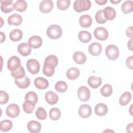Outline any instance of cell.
Instances as JSON below:
<instances>
[{
    "mask_svg": "<svg viewBox=\"0 0 133 133\" xmlns=\"http://www.w3.org/2000/svg\"><path fill=\"white\" fill-rule=\"evenodd\" d=\"M47 35L51 39L60 38L62 34V31L60 26L57 24H52L48 26L46 30Z\"/></svg>",
    "mask_w": 133,
    "mask_h": 133,
    "instance_id": "cell-1",
    "label": "cell"
},
{
    "mask_svg": "<svg viewBox=\"0 0 133 133\" xmlns=\"http://www.w3.org/2000/svg\"><path fill=\"white\" fill-rule=\"evenodd\" d=\"M91 5V3L89 0H76L74 2L73 8L75 11L81 12L88 10Z\"/></svg>",
    "mask_w": 133,
    "mask_h": 133,
    "instance_id": "cell-2",
    "label": "cell"
},
{
    "mask_svg": "<svg viewBox=\"0 0 133 133\" xmlns=\"http://www.w3.org/2000/svg\"><path fill=\"white\" fill-rule=\"evenodd\" d=\"M105 53L108 59L111 60H115L119 56V50L118 47L114 45H109L107 46Z\"/></svg>",
    "mask_w": 133,
    "mask_h": 133,
    "instance_id": "cell-3",
    "label": "cell"
},
{
    "mask_svg": "<svg viewBox=\"0 0 133 133\" xmlns=\"http://www.w3.org/2000/svg\"><path fill=\"white\" fill-rule=\"evenodd\" d=\"M21 65V61L19 58L16 56L11 57L7 61V68L11 72L18 70Z\"/></svg>",
    "mask_w": 133,
    "mask_h": 133,
    "instance_id": "cell-4",
    "label": "cell"
},
{
    "mask_svg": "<svg viewBox=\"0 0 133 133\" xmlns=\"http://www.w3.org/2000/svg\"><path fill=\"white\" fill-rule=\"evenodd\" d=\"M26 65L29 72L31 74H35L39 72L40 64L37 60L34 59H29L28 60Z\"/></svg>",
    "mask_w": 133,
    "mask_h": 133,
    "instance_id": "cell-5",
    "label": "cell"
},
{
    "mask_svg": "<svg viewBox=\"0 0 133 133\" xmlns=\"http://www.w3.org/2000/svg\"><path fill=\"white\" fill-rule=\"evenodd\" d=\"M77 96L79 99L82 101H87L90 96L89 89L85 86H82L78 89Z\"/></svg>",
    "mask_w": 133,
    "mask_h": 133,
    "instance_id": "cell-6",
    "label": "cell"
},
{
    "mask_svg": "<svg viewBox=\"0 0 133 133\" xmlns=\"http://www.w3.org/2000/svg\"><path fill=\"white\" fill-rule=\"evenodd\" d=\"M96 38L100 41H105L109 36V33L107 29L103 27H98L94 32Z\"/></svg>",
    "mask_w": 133,
    "mask_h": 133,
    "instance_id": "cell-7",
    "label": "cell"
},
{
    "mask_svg": "<svg viewBox=\"0 0 133 133\" xmlns=\"http://www.w3.org/2000/svg\"><path fill=\"white\" fill-rule=\"evenodd\" d=\"M6 113L8 116L11 118H15L19 115V107L16 104L11 103L7 107L6 110Z\"/></svg>",
    "mask_w": 133,
    "mask_h": 133,
    "instance_id": "cell-8",
    "label": "cell"
},
{
    "mask_svg": "<svg viewBox=\"0 0 133 133\" xmlns=\"http://www.w3.org/2000/svg\"><path fill=\"white\" fill-rule=\"evenodd\" d=\"M1 9L4 13L7 14L12 11L14 9V4L11 0H1Z\"/></svg>",
    "mask_w": 133,
    "mask_h": 133,
    "instance_id": "cell-9",
    "label": "cell"
},
{
    "mask_svg": "<svg viewBox=\"0 0 133 133\" xmlns=\"http://www.w3.org/2000/svg\"><path fill=\"white\" fill-rule=\"evenodd\" d=\"M53 7L54 4L52 1L44 0L40 3L39 9L42 13L46 14L51 11L53 8Z\"/></svg>",
    "mask_w": 133,
    "mask_h": 133,
    "instance_id": "cell-10",
    "label": "cell"
},
{
    "mask_svg": "<svg viewBox=\"0 0 133 133\" xmlns=\"http://www.w3.org/2000/svg\"><path fill=\"white\" fill-rule=\"evenodd\" d=\"M78 114L82 118L89 117L92 113L91 108L88 104H82L78 109Z\"/></svg>",
    "mask_w": 133,
    "mask_h": 133,
    "instance_id": "cell-11",
    "label": "cell"
},
{
    "mask_svg": "<svg viewBox=\"0 0 133 133\" xmlns=\"http://www.w3.org/2000/svg\"><path fill=\"white\" fill-rule=\"evenodd\" d=\"M88 51L90 55L97 56L99 55L102 51V46L99 43H92L89 46Z\"/></svg>",
    "mask_w": 133,
    "mask_h": 133,
    "instance_id": "cell-12",
    "label": "cell"
},
{
    "mask_svg": "<svg viewBox=\"0 0 133 133\" xmlns=\"http://www.w3.org/2000/svg\"><path fill=\"white\" fill-rule=\"evenodd\" d=\"M43 43L42 38L37 35H34L30 37L28 40V44L31 47L36 49L39 48Z\"/></svg>",
    "mask_w": 133,
    "mask_h": 133,
    "instance_id": "cell-13",
    "label": "cell"
},
{
    "mask_svg": "<svg viewBox=\"0 0 133 133\" xmlns=\"http://www.w3.org/2000/svg\"><path fill=\"white\" fill-rule=\"evenodd\" d=\"M45 98L46 102L51 105L56 104L59 100V97L57 94L52 91H47L45 94Z\"/></svg>",
    "mask_w": 133,
    "mask_h": 133,
    "instance_id": "cell-14",
    "label": "cell"
},
{
    "mask_svg": "<svg viewBox=\"0 0 133 133\" xmlns=\"http://www.w3.org/2000/svg\"><path fill=\"white\" fill-rule=\"evenodd\" d=\"M17 50L18 52L23 56H28L31 52V47L28 43H22L20 44L18 47Z\"/></svg>",
    "mask_w": 133,
    "mask_h": 133,
    "instance_id": "cell-15",
    "label": "cell"
},
{
    "mask_svg": "<svg viewBox=\"0 0 133 133\" xmlns=\"http://www.w3.org/2000/svg\"><path fill=\"white\" fill-rule=\"evenodd\" d=\"M34 84L39 89H45L48 87L49 82L47 79L42 77H38L34 79Z\"/></svg>",
    "mask_w": 133,
    "mask_h": 133,
    "instance_id": "cell-16",
    "label": "cell"
},
{
    "mask_svg": "<svg viewBox=\"0 0 133 133\" xmlns=\"http://www.w3.org/2000/svg\"><path fill=\"white\" fill-rule=\"evenodd\" d=\"M28 130L32 133H38L41 130V124L36 121H31L27 125Z\"/></svg>",
    "mask_w": 133,
    "mask_h": 133,
    "instance_id": "cell-17",
    "label": "cell"
},
{
    "mask_svg": "<svg viewBox=\"0 0 133 133\" xmlns=\"http://www.w3.org/2000/svg\"><path fill=\"white\" fill-rule=\"evenodd\" d=\"M7 21L10 25H19L22 22V18L20 15L14 14L8 18Z\"/></svg>",
    "mask_w": 133,
    "mask_h": 133,
    "instance_id": "cell-18",
    "label": "cell"
},
{
    "mask_svg": "<svg viewBox=\"0 0 133 133\" xmlns=\"http://www.w3.org/2000/svg\"><path fill=\"white\" fill-rule=\"evenodd\" d=\"M15 83L19 88L24 89L30 85V80L28 77L25 76L22 78H15Z\"/></svg>",
    "mask_w": 133,
    "mask_h": 133,
    "instance_id": "cell-19",
    "label": "cell"
},
{
    "mask_svg": "<svg viewBox=\"0 0 133 133\" xmlns=\"http://www.w3.org/2000/svg\"><path fill=\"white\" fill-rule=\"evenodd\" d=\"M79 23L82 27L88 28L92 24V18L89 15H82L79 19Z\"/></svg>",
    "mask_w": 133,
    "mask_h": 133,
    "instance_id": "cell-20",
    "label": "cell"
},
{
    "mask_svg": "<svg viewBox=\"0 0 133 133\" xmlns=\"http://www.w3.org/2000/svg\"><path fill=\"white\" fill-rule=\"evenodd\" d=\"M108 111V109L107 105L102 103H98L95 107V113L100 116L105 115L107 113Z\"/></svg>",
    "mask_w": 133,
    "mask_h": 133,
    "instance_id": "cell-21",
    "label": "cell"
},
{
    "mask_svg": "<svg viewBox=\"0 0 133 133\" xmlns=\"http://www.w3.org/2000/svg\"><path fill=\"white\" fill-rule=\"evenodd\" d=\"M73 59L74 61L77 64H84L87 59L85 54L81 51H76L73 55Z\"/></svg>",
    "mask_w": 133,
    "mask_h": 133,
    "instance_id": "cell-22",
    "label": "cell"
},
{
    "mask_svg": "<svg viewBox=\"0 0 133 133\" xmlns=\"http://www.w3.org/2000/svg\"><path fill=\"white\" fill-rule=\"evenodd\" d=\"M88 85L92 88H97L102 84V79L95 76H90L87 81Z\"/></svg>",
    "mask_w": 133,
    "mask_h": 133,
    "instance_id": "cell-23",
    "label": "cell"
},
{
    "mask_svg": "<svg viewBox=\"0 0 133 133\" xmlns=\"http://www.w3.org/2000/svg\"><path fill=\"white\" fill-rule=\"evenodd\" d=\"M103 14L105 19L109 20L114 19L116 15L115 10L112 7H106L103 10Z\"/></svg>",
    "mask_w": 133,
    "mask_h": 133,
    "instance_id": "cell-24",
    "label": "cell"
},
{
    "mask_svg": "<svg viewBox=\"0 0 133 133\" xmlns=\"http://www.w3.org/2000/svg\"><path fill=\"white\" fill-rule=\"evenodd\" d=\"M9 36L10 39L12 41L17 42L22 39L23 36V33L20 30L15 29L10 31Z\"/></svg>",
    "mask_w": 133,
    "mask_h": 133,
    "instance_id": "cell-25",
    "label": "cell"
},
{
    "mask_svg": "<svg viewBox=\"0 0 133 133\" xmlns=\"http://www.w3.org/2000/svg\"><path fill=\"white\" fill-rule=\"evenodd\" d=\"M55 66L52 64L49 63H44L43 72L44 74L48 77H50L53 75L55 72Z\"/></svg>",
    "mask_w": 133,
    "mask_h": 133,
    "instance_id": "cell-26",
    "label": "cell"
},
{
    "mask_svg": "<svg viewBox=\"0 0 133 133\" xmlns=\"http://www.w3.org/2000/svg\"><path fill=\"white\" fill-rule=\"evenodd\" d=\"M91 37L90 32L87 31H81L78 34V38L82 43H86L90 42Z\"/></svg>",
    "mask_w": 133,
    "mask_h": 133,
    "instance_id": "cell-27",
    "label": "cell"
},
{
    "mask_svg": "<svg viewBox=\"0 0 133 133\" xmlns=\"http://www.w3.org/2000/svg\"><path fill=\"white\" fill-rule=\"evenodd\" d=\"M79 70L76 68H71L68 70L66 75L68 79L71 80L75 79L79 75Z\"/></svg>",
    "mask_w": 133,
    "mask_h": 133,
    "instance_id": "cell-28",
    "label": "cell"
},
{
    "mask_svg": "<svg viewBox=\"0 0 133 133\" xmlns=\"http://www.w3.org/2000/svg\"><path fill=\"white\" fill-rule=\"evenodd\" d=\"M131 99V95L130 92L126 91L124 92L119 97V103L122 106L126 105Z\"/></svg>",
    "mask_w": 133,
    "mask_h": 133,
    "instance_id": "cell-29",
    "label": "cell"
},
{
    "mask_svg": "<svg viewBox=\"0 0 133 133\" xmlns=\"http://www.w3.org/2000/svg\"><path fill=\"white\" fill-rule=\"evenodd\" d=\"M121 10L124 14H128L133 10V2L132 1L124 2L121 6Z\"/></svg>",
    "mask_w": 133,
    "mask_h": 133,
    "instance_id": "cell-30",
    "label": "cell"
},
{
    "mask_svg": "<svg viewBox=\"0 0 133 133\" xmlns=\"http://www.w3.org/2000/svg\"><path fill=\"white\" fill-rule=\"evenodd\" d=\"M27 8V3L25 1L18 0L14 4V9L19 12L24 11Z\"/></svg>",
    "mask_w": 133,
    "mask_h": 133,
    "instance_id": "cell-31",
    "label": "cell"
},
{
    "mask_svg": "<svg viewBox=\"0 0 133 133\" xmlns=\"http://www.w3.org/2000/svg\"><path fill=\"white\" fill-rule=\"evenodd\" d=\"M113 92L112 87L111 85L107 84L102 86L100 89L101 94L105 97H108L110 96Z\"/></svg>",
    "mask_w": 133,
    "mask_h": 133,
    "instance_id": "cell-32",
    "label": "cell"
},
{
    "mask_svg": "<svg viewBox=\"0 0 133 133\" xmlns=\"http://www.w3.org/2000/svg\"><path fill=\"white\" fill-rule=\"evenodd\" d=\"M12 127V123L11 121L5 119L0 123V129L2 131L6 132L10 130Z\"/></svg>",
    "mask_w": 133,
    "mask_h": 133,
    "instance_id": "cell-33",
    "label": "cell"
},
{
    "mask_svg": "<svg viewBox=\"0 0 133 133\" xmlns=\"http://www.w3.org/2000/svg\"><path fill=\"white\" fill-rule=\"evenodd\" d=\"M25 101L36 104L38 101L37 95L34 91L28 92L25 95Z\"/></svg>",
    "mask_w": 133,
    "mask_h": 133,
    "instance_id": "cell-34",
    "label": "cell"
},
{
    "mask_svg": "<svg viewBox=\"0 0 133 133\" xmlns=\"http://www.w3.org/2000/svg\"><path fill=\"white\" fill-rule=\"evenodd\" d=\"M35 107V104L29 101H25L23 103V111L26 113H28V114L32 113L34 111Z\"/></svg>",
    "mask_w": 133,
    "mask_h": 133,
    "instance_id": "cell-35",
    "label": "cell"
},
{
    "mask_svg": "<svg viewBox=\"0 0 133 133\" xmlns=\"http://www.w3.org/2000/svg\"><path fill=\"white\" fill-rule=\"evenodd\" d=\"M49 114L50 119L54 121H56L60 118L61 112L58 108H54L50 110Z\"/></svg>",
    "mask_w": 133,
    "mask_h": 133,
    "instance_id": "cell-36",
    "label": "cell"
},
{
    "mask_svg": "<svg viewBox=\"0 0 133 133\" xmlns=\"http://www.w3.org/2000/svg\"><path fill=\"white\" fill-rule=\"evenodd\" d=\"M55 88L59 92H64L68 89V85L65 82L59 81L56 83Z\"/></svg>",
    "mask_w": 133,
    "mask_h": 133,
    "instance_id": "cell-37",
    "label": "cell"
},
{
    "mask_svg": "<svg viewBox=\"0 0 133 133\" xmlns=\"http://www.w3.org/2000/svg\"><path fill=\"white\" fill-rule=\"evenodd\" d=\"M25 70L22 65H21L20 68L16 71L11 72V76L15 78H19L23 77L25 76Z\"/></svg>",
    "mask_w": 133,
    "mask_h": 133,
    "instance_id": "cell-38",
    "label": "cell"
},
{
    "mask_svg": "<svg viewBox=\"0 0 133 133\" xmlns=\"http://www.w3.org/2000/svg\"><path fill=\"white\" fill-rule=\"evenodd\" d=\"M70 5V0H58L57 1V6L61 10L67 9Z\"/></svg>",
    "mask_w": 133,
    "mask_h": 133,
    "instance_id": "cell-39",
    "label": "cell"
},
{
    "mask_svg": "<svg viewBox=\"0 0 133 133\" xmlns=\"http://www.w3.org/2000/svg\"><path fill=\"white\" fill-rule=\"evenodd\" d=\"M95 19L97 22L100 24H103L107 22V19L104 16L103 10H100L96 12Z\"/></svg>",
    "mask_w": 133,
    "mask_h": 133,
    "instance_id": "cell-40",
    "label": "cell"
},
{
    "mask_svg": "<svg viewBox=\"0 0 133 133\" xmlns=\"http://www.w3.org/2000/svg\"><path fill=\"white\" fill-rule=\"evenodd\" d=\"M36 117L40 120H44L47 117L46 110L42 107H38L35 112Z\"/></svg>",
    "mask_w": 133,
    "mask_h": 133,
    "instance_id": "cell-41",
    "label": "cell"
},
{
    "mask_svg": "<svg viewBox=\"0 0 133 133\" xmlns=\"http://www.w3.org/2000/svg\"><path fill=\"white\" fill-rule=\"evenodd\" d=\"M44 63H49L52 64L55 66V67L57 66L58 63V59L57 56L54 55H48L45 59Z\"/></svg>",
    "mask_w": 133,
    "mask_h": 133,
    "instance_id": "cell-42",
    "label": "cell"
},
{
    "mask_svg": "<svg viewBox=\"0 0 133 133\" xmlns=\"http://www.w3.org/2000/svg\"><path fill=\"white\" fill-rule=\"evenodd\" d=\"M0 99H1V104H6L9 100V95L5 91H0Z\"/></svg>",
    "mask_w": 133,
    "mask_h": 133,
    "instance_id": "cell-43",
    "label": "cell"
},
{
    "mask_svg": "<svg viewBox=\"0 0 133 133\" xmlns=\"http://www.w3.org/2000/svg\"><path fill=\"white\" fill-rule=\"evenodd\" d=\"M132 59H133L132 56L128 57L126 59V65L127 67L130 70H132Z\"/></svg>",
    "mask_w": 133,
    "mask_h": 133,
    "instance_id": "cell-44",
    "label": "cell"
},
{
    "mask_svg": "<svg viewBox=\"0 0 133 133\" xmlns=\"http://www.w3.org/2000/svg\"><path fill=\"white\" fill-rule=\"evenodd\" d=\"M126 34L128 37L132 38V26H129L126 29Z\"/></svg>",
    "mask_w": 133,
    "mask_h": 133,
    "instance_id": "cell-45",
    "label": "cell"
},
{
    "mask_svg": "<svg viewBox=\"0 0 133 133\" xmlns=\"http://www.w3.org/2000/svg\"><path fill=\"white\" fill-rule=\"evenodd\" d=\"M126 130L127 132H132L133 131V124L131 123H129L127 125V127H126Z\"/></svg>",
    "mask_w": 133,
    "mask_h": 133,
    "instance_id": "cell-46",
    "label": "cell"
},
{
    "mask_svg": "<svg viewBox=\"0 0 133 133\" xmlns=\"http://www.w3.org/2000/svg\"><path fill=\"white\" fill-rule=\"evenodd\" d=\"M127 47H128V48L131 51H132V38L130 39L128 43H127Z\"/></svg>",
    "mask_w": 133,
    "mask_h": 133,
    "instance_id": "cell-47",
    "label": "cell"
},
{
    "mask_svg": "<svg viewBox=\"0 0 133 133\" xmlns=\"http://www.w3.org/2000/svg\"><path fill=\"white\" fill-rule=\"evenodd\" d=\"M95 2L97 3L98 5H104L107 2V0H95Z\"/></svg>",
    "mask_w": 133,
    "mask_h": 133,
    "instance_id": "cell-48",
    "label": "cell"
},
{
    "mask_svg": "<svg viewBox=\"0 0 133 133\" xmlns=\"http://www.w3.org/2000/svg\"><path fill=\"white\" fill-rule=\"evenodd\" d=\"M0 33H1V42L3 43L4 41H5V38H6V36H5V35L2 32H1Z\"/></svg>",
    "mask_w": 133,
    "mask_h": 133,
    "instance_id": "cell-49",
    "label": "cell"
},
{
    "mask_svg": "<svg viewBox=\"0 0 133 133\" xmlns=\"http://www.w3.org/2000/svg\"><path fill=\"white\" fill-rule=\"evenodd\" d=\"M120 2H121V0H118V1H112V0H110V2L114 4H117V3H119Z\"/></svg>",
    "mask_w": 133,
    "mask_h": 133,
    "instance_id": "cell-50",
    "label": "cell"
}]
</instances>
